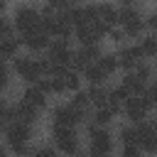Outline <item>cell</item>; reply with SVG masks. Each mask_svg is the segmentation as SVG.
Listing matches in <instances>:
<instances>
[{
	"mask_svg": "<svg viewBox=\"0 0 157 157\" xmlns=\"http://www.w3.org/2000/svg\"><path fill=\"white\" fill-rule=\"evenodd\" d=\"M5 142L15 155H32L29 150V140H32V123L25 120H12L5 123Z\"/></svg>",
	"mask_w": 157,
	"mask_h": 157,
	"instance_id": "cell-1",
	"label": "cell"
},
{
	"mask_svg": "<svg viewBox=\"0 0 157 157\" xmlns=\"http://www.w3.org/2000/svg\"><path fill=\"white\" fill-rule=\"evenodd\" d=\"M12 69L27 83H37V81H42L44 76L52 74L49 61L47 59H34V56H15L12 59Z\"/></svg>",
	"mask_w": 157,
	"mask_h": 157,
	"instance_id": "cell-2",
	"label": "cell"
},
{
	"mask_svg": "<svg viewBox=\"0 0 157 157\" xmlns=\"http://www.w3.org/2000/svg\"><path fill=\"white\" fill-rule=\"evenodd\" d=\"M52 140H54V147L64 155H76L81 150L74 125H54L52 128Z\"/></svg>",
	"mask_w": 157,
	"mask_h": 157,
	"instance_id": "cell-3",
	"label": "cell"
},
{
	"mask_svg": "<svg viewBox=\"0 0 157 157\" xmlns=\"http://www.w3.org/2000/svg\"><path fill=\"white\" fill-rule=\"evenodd\" d=\"M47 61H49L52 71L71 66V61H74V52H71V47H69V42H66L64 37H56V39L49 44V49H47Z\"/></svg>",
	"mask_w": 157,
	"mask_h": 157,
	"instance_id": "cell-4",
	"label": "cell"
},
{
	"mask_svg": "<svg viewBox=\"0 0 157 157\" xmlns=\"http://www.w3.org/2000/svg\"><path fill=\"white\" fill-rule=\"evenodd\" d=\"M123 110H125V118L130 123H142L152 110V101L147 98V93H132L123 103Z\"/></svg>",
	"mask_w": 157,
	"mask_h": 157,
	"instance_id": "cell-5",
	"label": "cell"
},
{
	"mask_svg": "<svg viewBox=\"0 0 157 157\" xmlns=\"http://www.w3.org/2000/svg\"><path fill=\"white\" fill-rule=\"evenodd\" d=\"M88 152L91 155H110L113 152V137L105 130V125H88Z\"/></svg>",
	"mask_w": 157,
	"mask_h": 157,
	"instance_id": "cell-6",
	"label": "cell"
},
{
	"mask_svg": "<svg viewBox=\"0 0 157 157\" xmlns=\"http://www.w3.org/2000/svg\"><path fill=\"white\" fill-rule=\"evenodd\" d=\"M12 22H15V27H17L20 34L29 32V29L42 27V12L37 7H32V5H20L15 10V15H12Z\"/></svg>",
	"mask_w": 157,
	"mask_h": 157,
	"instance_id": "cell-7",
	"label": "cell"
},
{
	"mask_svg": "<svg viewBox=\"0 0 157 157\" xmlns=\"http://www.w3.org/2000/svg\"><path fill=\"white\" fill-rule=\"evenodd\" d=\"M128 37H140V32L145 29L147 20H142V15L132 7V5H123L120 7V22H118Z\"/></svg>",
	"mask_w": 157,
	"mask_h": 157,
	"instance_id": "cell-8",
	"label": "cell"
},
{
	"mask_svg": "<svg viewBox=\"0 0 157 157\" xmlns=\"http://www.w3.org/2000/svg\"><path fill=\"white\" fill-rule=\"evenodd\" d=\"M86 120V113H81L78 108H74L71 105V101L69 103H61V105H56L54 110H52V123L54 125H78V123H83Z\"/></svg>",
	"mask_w": 157,
	"mask_h": 157,
	"instance_id": "cell-9",
	"label": "cell"
},
{
	"mask_svg": "<svg viewBox=\"0 0 157 157\" xmlns=\"http://www.w3.org/2000/svg\"><path fill=\"white\" fill-rule=\"evenodd\" d=\"M150 76H152V69H150L147 64H137L135 69H130V71L125 74L123 83L130 88V93H145V86H147Z\"/></svg>",
	"mask_w": 157,
	"mask_h": 157,
	"instance_id": "cell-10",
	"label": "cell"
},
{
	"mask_svg": "<svg viewBox=\"0 0 157 157\" xmlns=\"http://www.w3.org/2000/svg\"><path fill=\"white\" fill-rule=\"evenodd\" d=\"M74 34H76V39H78L81 44H98V42H101V37H103V34H108V27H103V25L96 20V22H88V25L76 27V29H74Z\"/></svg>",
	"mask_w": 157,
	"mask_h": 157,
	"instance_id": "cell-11",
	"label": "cell"
},
{
	"mask_svg": "<svg viewBox=\"0 0 157 157\" xmlns=\"http://www.w3.org/2000/svg\"><path fill=\"white\" fill-rule=\"evenodd\" d=\"M22 44L32 52H42V49H49L52 44V34L44 29V27H37V29H29V32H22Z\"/></svg>",
	"mask_w": 157,
	"mask_h": 157,
	"instance_id": "cell-12",
	"label": "cell"
},
{
	"mask_svg": "<svg viewBox=\"0 0 157 157\" xmlns=\"http://www.w3.org/2000/svg\"><path fill=\"white\" fill-rule=\"evenodd\" d=\"M98 56H101V49H98V44H81V47L74 52V61H71V66L83 71L88 64L98 61Z\"/></svg>",
	"mask_w": 157,
	"mask_h": 157,
	"instance_id": "cell-13",
	"label": "cell"
},
{
	"mask_svg": "<svg viewBox=\"0 0 157 157\" xmlns=\"http://www.w3.org/2000/svg\"><path fill=\"white\" fill-rule=\"evenodd\" d=\"M142 49H140V44H125V47H120V52H118V59H120V66L123 69H135L137 64H142Z\"/></svg>",
	"mask_w": 157,
	"mask_h": 157,
	"instance_id": "cell-14",
	"label": "cell"
},
{
	"mask_svg": "<svg viewBox=\"0 0 157 157\" xmlns=\"http://www.w3.org/2000/svg\"><path fill=\"white\" fill-rule=\"evenodd\" d=\"M118 110H120V105H115L113 101H108V103H103V105H96L91 118H93L96 125H108V123L118 115Z\"/></svg>",
	"mask_w": 157,
	"mask_h": 157,
	"instance_id": "cell-15",
	"label": "cell"
},
{
	"mask_svg": "<svg viewBox=\"0 0 157 157\" xmlns=\"http://www.w3.org/2000/svg\"><path fill=\"white\" fill-rule=\"evenodd\" d=\"M98 7V22L103 25V27H115L118 22H120V10H115L110 2H101V5H96Z\"/></svg>",
	"mask_w": 157,
	"mask_h": 157,
	"instance_id": "cell-16",
	"label": "cell"
},
{
	"mask_svg": "<svg viewBox=\"0 0 157 157\" xmlns=\"http://www.w3.org/2000/svg\"><path fill=\"white\" fill-rule=\"evenodd\" d=\"M22 98L27 101V103H32V105H37L39 110L47 105V91L39 86V83H29L25 91H22Z\"/></svg>",
	"mask_w": 157,
	"mask_h": 157,
	"instance_id": "cell-17",
	"label": "cell"
},
{
	"mask_svg": "<svg viewBox=\"0 0 157 157\" xmlns=\"http://www.w3.org/2000/svg\"><path fill=\"white\" fill-rule=\"evenodd\" d=\"M15 113H17L15 120H25V123H34V120L39 118V108L32 105V103H27L25 98H20V101L15 103Z\"/></svg>",
	"mask_w": 157,
	"mask_h": 157,
	"instance_id": "cell-18",
	"label": "cell"
},
{
	"mask_svg": "<svg viewBox=\"0 0 157 157\" xmlns=\"http://www.w3.org/2000/svg\"><path fill=\"white\" fill-rule=\"evenodd\" d=\"M2 56L5 59H15L17 56V49H20V44H22V37H17L15 32H7V34H2Z\"/></svg>",
	"mask_w": 157,
	"mask_h": 157,
	"instance_id": "cell-19",
	"label": "cell"
},
{
	"mask_svg": "<svg viewBox=\"0 0 157 157\" xmlns=\"http://www.w3.org/2000/svg\"><path fill=\"white\" fill-rule=\"evenodd\" d=\"M83 78H86L88 83H103V81L108 78V74L101 69L98 61H93V64H88V66L83 69Z\"/></svg>",
	"mask_w": 157,
	"mask_h": 157,
	"instance_id": "cell-20",
	"label": "cell"
},
{
	"mask_svg": "<svg viewBox=\"0 0 157 157\" xmlns=\"http://www.w3.org/2000/svg\"><path fill=\"white\" fill-rule=\"evenodd\" d=\"M98 64H101V69L108 76H113L118 71V66H120V59H118V54H101L98 56Z\"/></svg>",
	"mask_w": 157,
	"mask_h": 157,
	"instance_id": "cell-21",
	"label": "cell"
},
{
	"mask_svg": "<svg viewBox=\"0 0 157 157\" xmlns=\"http://www.w3.org/2000/svg\"><path fill=\"white\" fill-rule=\"evenodd\" d=\"M120 142L123 145H140V132H137V123L120 128Z\"/></svg>",
	"mask_w": 157,
	"mask_h": 157,
	"instance_id": "cell-22",
	"label": "cell"
},
{
	"mask_svg": "<svg viewBox=\"0 0 157 157\" xmlns=\"http://www.w3.org/2000/svg\"><path fill=\"white\" fill-rule=\"evenodd\" d=\"M71 105H74V108H78L81 113H86V115H88V108L93 105V103H91V96H88V91H74Z\"/></svg>",
	"mask_w": 157,
	"mask_h": 157,
	"instance_id": "cell-23",
	"label": "cell"
},
{
	"mask_svg": "<svg viewBox=\"0 0 157 157\" xmlns=\"http://www.w3.org/2000/svg\"><path fill=\"white\" fill-rule=\"evenodd\" d=\"M88 96H91V103H93V108H96V105H103V103H108V91H105L101 83H91V88H88Z\"/></svg>",
	"mask_w": 157,
	"mask_h": 157,
	"instance_id": "cell-24",
	"label": "cell"
},
{
	"mask_svg": "<svg viewBox=\"0 0 157 157\" xmlns=\"http://www.w3.org/2000/svg\"><path fill=\"white\" fill-rule=\"evenodd\" d=\"M140 49H142L145 56H157V34L142 37V39H140Z\"/></svg>",
	"mask_w": 157,
	"mask_h": 157,
	"instance_id": "cell-25",
	"label": "cell"
},
{
	"mask_svg": "<svg viewBox=\"0 0 157 157\" xmlns=\"http://www.w3.org/2000/svg\"><path fill=\"white\" fill-rule=\"evenodd\" d=\"M59 150L56 147H37V150H32V157H54Z\"/></svg>",
	"mask_w": 157,
	"mask_h": 157,
	"instance_id": "cell-26",
	"label": "cell"
},
{
	"mask_svg": "<svg viewBox=\"0 0 157 157\" xmlns=\"http://www.w3.org/2000/svg\"><path fill=\"white\" fill-rule=\"evenodd\" d=\"M74 2H78V0H49V5L56 7V10H69Z\"/></svg>",
	"mask_w": 157,
	"mask_h": 157,
	"instance_id": "cell-27",
	"label": "cell"
},
{
	"mask_svg": "<svg viewBox=\"0 0 157 157\" xmlns=\"http://www.w3.org/2000/svg\"><path fill=\"white\" fill-rule=\"evenodd\" d=\"M140 152H142L140 145H123V155H128V157H137Z\"/></svg>",
	"mask_w": 157,
	"mask_h": 157,
	"instance_id": "cell-28",
	"label": "cell"
},
{
	"mask_svg": "<svg viewBox=\"0 0 157 157\" xmlns=\"http://www.w3.org/2000/svg\"><path fill=\"white\" fill-rule=\"evenodd\" d=\"M145 93H147V98L152 101V105H157V78H155V83H152L150 88H145Z\"/></svg>",
	"mask_w": 157,
	"mask_h": 157,
	"instance_id": "cell-29",
	"label": "cell"
},
{
	"mask_svg": "<svg viewBox=\"0 0 157 157\" xmlns=\"http://www.w3.org/2000/svg\"><path fill=\"white\" fill-rule=\"evenodd\" d=\"M147 27H150V29H155V32H157V12H152V15H150V17H147Z\"/></svg>",
	"mask_w": 157,
	"mask_h": 157,
	"instance_id": "cell-30",
	"label": "cell"
},
{
	"mask_svg": "<svg viewBox=\"0 0 157 157\" xmlns=\"http://www.w3.org/2000/svg\"><path fill=\"white\" fill-rule=\"evenodd\" d=\"M120 2H123V5H132L135 0H120Z\"/></svg>",
	"mask_w": 157,
	"mask_h": 157,
	"instance_id": "cell-31",
	"label": "cell"
},
{
	"mask_svg": "<svg viewBox=\"0 0 157 157\" xmlns=\"http://www.w3.org/2000/svg\"><path fill=\"white\" fill-rule=\"evenodd\" d=\"M155 125H157V120H155Z\"/></svg>",
	"mask_w": 157,
	"mask_h": 157,
	"instance_id": "cell-32",
	"label": "cell"
}]
</instances>
